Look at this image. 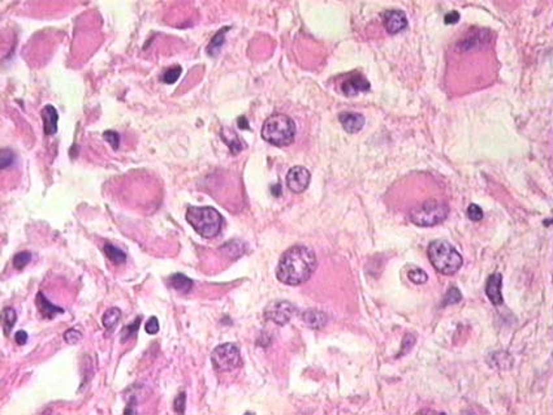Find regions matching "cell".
Masks as SVG:
<instances>
[{
  "instance_id": "cell-1",
  "label": "cell",
  "mask_w": 553,
  "mask_h": 415,
  "mask_svg": "<svg viewBox=\"0 0 553 415\" xmlns=\"http://www.w3.org/2000/svg\"><path fill=\"white\" fill-rule=\"evenodd\" d=\"M317 265V255L311 249L296 245L281 255L276 268V276L283 284L296 287L311 277Z\"/></svg>"
},
{
  "instance_id": "cell-2",
  "label": "cell",
  "mask_w": 553,
  "mask_h": 415,
  "mask_svg": "<svg viewBox=\"0 0 553 415\" xmlns=\"http://www.w3.org/2000/svg\"><path fill=\"white\" fill-rule=\"evenodd\" d=\"M262 137L266 142L279 147L292 145L296 137L294 121L284 114L271 115L262 126Z\"/></svg>"
},
{
  "instance_id": "cell-3",
  "label": "cell",
  "mask_w": 553,
  "mask_h": 415,
  "mask_svg": "<svg viewBox=\"0 0 553 415\" xmlns=\"http://www.w3.org/2000/svg\"><path fill=\"white\" fill-rule=\"evenodd\" d=\"M427 255L435 270L447 276L454 275L464 263L461 254L445 240H436L430 243Z\"/></svg>"
},
{
  "instance_id": "cell-4",
  "label": "cell",
  "mask_w": 553,
  "mask_h": 415,
  "mask_svg": "<svg viewBox=\"0 0 553 415\" xmlns=\"http://www.w3.org/2000/svg\"><path fill=\"white\" fill-rule=\"evenodd\" d=\"M187 221L194 228L199 236L212 238L220 233L223 227V216L212 207H189L187 211Z\"/></svg>"
},
{
  "instance_id": "cell-5",
  "label": "cell",
  "mask_w": 553,
  "mask_h": 415,
  "mask_svg": "<svg viewBox=\"0 0 553 415\" xmlns=\"http://www.w3.org/2000/svg\"><path fill=\"white\" fill-rule=\"evenodd\" d=\"M449 209L436 201L425 202L410 212V220L419 227H434L447 219Z\"/></svg>"
},
{
  "instance_id": "cell-6",
  "label": "cell",
  "mask_w": 553,
  "mask_h": 415,
  "mask_svg": "<svg viewBox=\"0 0 553 415\" xmlns=\"http://www.w3.org/2000/svg\"><path fill=\"white\" fill-rule=\"evenodd\" d=\"M211 361L217 371H233L241 365L239 349L234 344L227 343L216 346L211 354Z\"/></svg>"
},
{
  "instance_id": "cell-7",
  "label": "cell",
  "mask_w": 553,
  "mask_h": 415,
  "mask_svg": "<svg viewBox=\"0 0 553 415\" xmlns=\"http://www.w3.org/2000/svg\"><path fill=\"white\" fill-rule=\"evenodd\" d=\"M296 314V307L288 301H272L264 309V316L279 326L289 323Z\"/></svg>"
},
{
  "instance_id": "cell-8",
  "label": "cell",
  "mask_w": 553,
  "mask_h": 415,
  "mask_svg": "<svg viewBox=\"0 0 553 415\" xmlns=\"http://www.w3.org/2000/svg\"><path fill=\"white\" fill-rule=\"evenodd\" d=\"M310 180H311V175H310L309 169H306L305 167H301V165L292 167L286 175V185L293 193H297V194L305 192L309 187Z\"/></svg>"
},
{
  "instance_id": "cell-9",
  "label": "cell",
  "mask_w": 553,
  "mask_h": 415,
  "mask_svg": "<svg viewBox=\"0 0 553 415\" xmlns=\"http://www.w3.org/2000/svg\"><path fill=\"white\" fill-rule=\"evenodd\" d=\"M384 28L391 34H397L408 26L406 14L400 9H389L383 16Z\"/></svg>"
},
{
  "instance_id": "cell-10",
  "label": "cell",
  "mask_w": 553,
  "mask_h": 415,
  "mask_svg": "<svg viewBox=\"0 0 553 415\" xmlns=\"http://www.w3.org/2000/svg\"><path fill=\"white\" fill-rule=\"evenodd\" d=\"M501 285H503V276L500 273H493L487 280L486 294L495 306H499L504 302L503 294H501Z\"/></svg>"
},
{
  "instance_id": "cell-11",
  "label": "cell",
  "mask_w": 553,
  "mask_h": 415,
  "mask_svg": "<svg viewBox=\"0 0 553 415\" xmlns=\"http://www.w3.org/2000/svg\"><path fill=\"white\" fill-rule=\"evenodd\" d=\"M368 90H370V84H368L366 78L359 74L352 76L351 78H347L346 81L342 82L341 85V91L346 97H354L358 92L368 91Z\"/></svg>"
},
{
  "instance_id": "cell-12",
  "label": "cell",
  "mask_w": 553,
  "mask_h": 415,
  "mask_svg": "<svg viewBox=\"0 0 553 415\" xmlns=\"http://www.w3.org/2000/svg\"><path fill=\"white\" fill-rule=\"evenodd\" d=\"M339 120L342 128L351 134L358 133L364 125L363 115L357 114V112H341L339 115Z\"/></svg>"
},
{
  "instance_id": "cell-13",
  "label": "cell",
  "mask_w": 553,
  "mask_h": 415,
  "mask_svg": "<svg viewBox=\"0 0 553 415\" xmlns=\"http://www.w3.org/2000/svg\"><path fill=\"white\" fill-rule=\"evenodd\" d=\"M42 119H43V126H45V134L46 136H53V134L58 131V120L59 115L58 111L53 106L47 104V106L43 107L42 112Z\"/></svg>"
},
{
  "instance_id": "cell-14",
  "label": "cell",
  "mask_w": 553,
  "mask_h": 415,
  "mask_svg": "<svg viewBox=\"0 0 553 415\" xmlns=\"http://www.w3.org/2000/svg\"><path fill=\"white\" fill-rule=\"evenodd\" d=\"M302 320L310 328L320 329L327 324L328 316L323 311H319V310H307V311L303 312Z\"/></svg>"
},
{
  "instance_id": "cell-15",
  "label": "cell",
  "mask_w": 553,
  "mask_h": 415,
  "mask_svg": "<svg viewBox=\"0 0 553 415\" xmlns=\"http://www.w3.org/2000/svg\"><path fill=\"white\" fill-rule=\"evenodd\" d=\"M36 306H38L41 314H42L45 318H48V319H53L56 315L63 314V312H64V310L63 309H60V307L51 304V302L45 297L43 292H39L38 294H36Z\"/></svg>"
},
{
  "instance_id": "cell-16",
  "label": "cell",
  "mask_w": 553,
  "mask_h": 415,
  "mask_svg": "<svg viewBox=\"0 0 553 415\" xmlns=\"http://www.w3.org/2000/svg\"><path fill=\"white\" fill-rule=\"evenodd\" d=\"M222 138L227 145H228L229 150L232 151V154H238L239 151L244 148V143L239 140L238 136L234 133L231 129H223L222 130Z\"/></svg>"
},
{
  "instance_id": "cell-17",
  "label": "cell",
  "mask_w": 553,
  "mask_h": 415,
  "mask_svg": "<svg viewBox=\"0 0 553 415\" xmlns=\"http://www.w3.org/2000/svg\"><path fill=\"white\" fill-rule=\"evenodd\" d=\"M171 285H172L173 289H176L177 292L188 293L192 290L193 281L188 276L182 275V273H175V275L171 277Z\"/></svg>"
},
{
  "instance_id": "cell-18",
  "label": "cell",
  "mask_w": 553,
  "mask_h": 415,
  "mask_svg": "<svg viewBox=\"0 0 553 415\" xmlns=\"http://www.w3.org/2000/svg\"><path fill=\"white\" fill-rule=\"evenodd\" d=\"M120 319H121V311H120V309L111 307V309L107 310L103 314V316H102V324H103L107 331H112V329L117 326Z\"/></svg>"
},
{
  "instance_id": "cell-19",
  "label": "cell",
  "mask_w": 553,
  "mask_h": 415,
  "mask_svg": "<svg viewBox=\"0 0 553 415\" xmlns=\"http://www.w3.org/2000/svg\"><path fill=\"white\" fill-rule=\"evenodd\" d=\"M104 253L108 256V259L111 262H114L115 265H124L126 262V254L121 250V249L116 248V246L111 245V243H106L103 248Z\"/></svg>"
},
{
  "instance_id": "cell-20",
  "label": "cell",
  "mask_w": 553,
  "mask_h": 415,
  "mask_svg": "<svg viewBox=\"0 0 553 415\" xmlns=\"http://www.w3.org/2000/svg\"><path fill=\"white\" fill-rule=\"evenodd\" d=\"M406 273H408V279L412 282H414V284H425L428 280L427 273H426L422 268L417 267V266H413V267L409 268Z\"/></svg>"
},
{
  "instance_id": "cell-21",
  "label": "cell",
  "mask_w": 553,
  "mask_h": 415,
  "mask_svg": "<svg viewBox=\"0 0 553 415\" xmlns=\"http://www.w3.org/2000/svg\"><path fill=\"white\" fill-rule=\"evenodd\" d=\"M17 320V314L12 307H6L3 310V329L4 333L9 334Z\"/></svg>"
},
{
  "instance_id": "cell-22",
  "label": "cell",
  "mask_w": 553,
  "mask_h": 415,
  "mask_svg": "<svg viewBox=\"0 0 553 415\" xmlns=\"http://www.w3.org/2000/svg\"><path fill=\"white\" fill-rule=\"evenodd\" d=\"M227 30H229V28H223V29H220L219 33L215 34L211 43H210L209 48H207L210 55H216L217 51L220 50V47H222L223 43H224V34L227 33Z\"/></svg>"
},
{
  "instance_id": "cell-23",
  "label": "cell",
  "mask_w": 553,
  "mask_h": 415,
  "mask_svg": "<svg viewBox=\"0 0 553 415\" xmlns=\"http://www.w3.org/2000/svg\"><path fill=\"white\" fill-rule=\"evenodd\" d=\"M462 299V294L457 288H450L448 290V293L445 294L444 299H443V306H449V305L458 304Z\"/></svg>"
},
{
  "instance_id": "cell-24",
  "label": "cell",
  "mask_w": 553,
  "mask_h": 415,
  "mask_svg": "<svg viewBox=\"0 0 553 415\" xmlns=\"http://www.w3.org/2000/svg\"><path fill=\"white\" fill-rule=\"evenodd\" d=\"M139 322H141V316H138L134 323L124 327V329H122V332H121V343H125V341H128L132 336H134V333H137V331H138V328H139Z\"/></svg>"
},
{
  "instance_id": "cell-25",
  "label": "cell",
  "mask_w": 553,
  "mask_h": 415,
  "mask_svg": "<svg viewBox=\"0 0 553 415\" xmlns=\"http://www.w3.org/2000/svg\"><path fill=\"white\" fill-rule=\"evenodd\" d=\"M31 260V254L23 251V253H19L17 255H14L13 258V266L17 270H24L26 266L30 263Z\"/></svg>"
},
{
  "instance_id": "cell-26",
  "label": "cell",
  "mask_w": 553,
  "mask_h": 415,
  "mask_svg": "<svg viewBox=\"0 0 553 415\" xmlns=\"http://www.w3.org/2000/svg\"><path fill=\"white\" fill-rule=\"evenodd\" d=\"M14 159H16V155H14L11 150L3 148L2 154H0V167H2V169H6V168L11 167L14 163Z\"/></svg>"
},
{
  "instance_id": "cell-27",
  "label": "cell",
  "mask_w": 553,
  "mask_h": 415,
  "mask_svg": "<svg viewBox=\"0 0 553 415\" xmlns=\"http://www.w3.org/2000/svg\"><path fill=\"white\" fill-rule=\"evenodd\" d=\"M181 74V67H178V65H176V67H172L170 68V69H167L164 72V74H163V81L165 82V84H175L176 81L178 80V77H180Z\"/></svg>"
},
{
  "instance_id": "cell-28",
  "label": "cell",
  "mask_w": 553,
  "mask_h": 415,
  "mask_svg": "<svg viewBox=\"0 0 553 415\" xmlns=\"http://www.w3.org/2000/svg\"><path fill=\"white\" fill-rule=\"evenodd\" d=\"M81 338H82V334H81V332L77 331L76 328L68 329V331L64 333L65 343L70 344V345H76Z\"/></svg>"
},
{
  "instance_id": "cell-29",
  "label": "cell",
  "mask_w": 553,
  "mask_h": 415,
  "mask_svg": "<svg viewBox=\"0 0 553 415\" xmlns=\"http://www.w3.org/2000/svg\"><path fill=\"white\" fill-rule=\"evenodd\" d=\"M467 216H469L470 220L473 221H479L483 219V211H482L481 207L478 204H470L469 209H467Z\"/></svg>"
},
{
  "instance_id": "cell-30",
  "label": "cell",
  "mask_w": 553,
  "mask_h": 415,
  "mask_svg": "<svg viewBox=\"0 0 553 415\" xmlns=\"http://www.w3.org/2000/svg\"><path fill=\"white\" fill-rule=\"evenodd\" d=\"M103 137H104V140H106L107 142L112 146V148L117 150V147H119V145H120V136L117 131L106 130L103 133Z\"/></svg>"
},
{
  "instance_id": "cell-31",
  "label": "cell",
  "mask_w": 553,
  "mask_h": 415,
  "mask_svg": "<svg viewBox=\"0 0 553 415\" xmlns=\"http://www.w3.org/2000/svg\"><path fill=\"white\" fill-rule=\"evenodd\" d=\"M145 331L148 332L149 334L158 333V332H159V322H158V319L155 318V316H151V318L149 319L148 322H146Z\"/></svg>"
},
{
  "instance_id": "cell-32",
  "label": "cell",
  "mask_w": 553,
  "mask_h": 415,
  "mask_svg": "<svg viewBox=\"0 0 553 415\" xmlns=\"http://www.w3.org/2000/svg\"><path fill=\"white\" fill-rule=\"evenodd\" d=\"M185 400H187L185 393H180L175 399V410L178 414H182L185 411Z\"/></svg>"
},
{
  "instance_id": "cell-33",
  "label": "cell",
  "mask_w": 553,
  "mask_h": 415,
  "mask_svg": "<svg viewBox=\"0 0 553 415\" xmlns=\"http://www.w3.org/2000/svg\"><path fill=\"white\" fill-rule=\"evenodd\" d=\"M28 341V333L25 331H19L16 333V343L19 345H25Z\"/></svg>"
},
{
  "instance_id": "cell-34",
  "label": "cell",
  "mask_w": 553,
  "mask_h": 415,
  "mask_svg": "<svg viewBox=\"0 0 553 415\" xmlns=\"http://www.w3.org/2000/svg\"><path fill=\"white\" fill-rule=\"evenodd\" d=\"M444 20L447 24H456L459 20V14L457 13V12H450V13H448L447 16H445Z\"/></svg>"
},
{
  "instance_id": "cell-35",
  "label": "cell",
  "mask_w": 553,
  "mask_h": 415,
  "mask_svg": "<svg viewBox=\"0 0 553 415\" xmlns=\"http://www.w3.org/2000/svg\"><path fill=\"white\" fill-rule=\"evenodd\" d=\"M238 125L241 129H249V125H248V120H246V117L245 116H241L238 119Z\"/></svg>"
}]
</instances>
